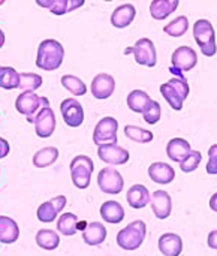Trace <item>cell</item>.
Returning a JSON list of instances; mask_svg holds the SVG:
<instances>
[{"label":"cell","instance_id":"30","mask_svg":"<svg viewBox=\"0 0 217 256\" xmlns=\"http://www.w3.org/2000/svg\"><path fill=\"white\" fill-rule=\"evenodd\" d=\"M189 30V20L186 15H180L176 20H172L170 24H166L164 27V32L168 33V36L172 38H182L183 34H186V32Z\"/></svg>","mask_w":217,"mask_h":256},{"label":"cell","instance_id":"16","mask_svg":"<svg viewBox=\"0 0 217 256\" xmlns=\"http://www.w3.org/2000/svg\"><path fill=\"white\" fill-rule=\"evenodd\" d=\"M136 9L132 3H123L117 6L111 15V24L116 28H126L135 20Z\"/></svg>","mask_w":217,"mask_h":256},{"label":"cell","instance_id":"44","mask_svg":"<svg viewBox=\"0 0 217 256\" xmlns=\"http://www.w3.org/2000/svg\"><path fill=\"white\" fill-rule=\"evenodd\" d=\"M4 40H6V36H4V32L0 28V48H3L4 45Z\"/></svg>","mask_w":217,"mask_h":256},{"label":"cell","instance_id":"35","mask_svg":"<svg viewBox=\"0 0 217 256\" xmlns=\"http://www.w3.org/2000/svg\"><path fill=\"white\" fill-rule=\"evenodd\" d=\"M36 218L42 224H51V222H54L58 218V213L56 212V208H54V206H52L51 201H45V202H42L38 207Z\"/></svg>","mask_w":217,"mask_h":256},{"label":"cell","instance_id":"40","mask_svg":"<svg viewBox=\"0 0 217 256\" xmlns=\"http://www.w3.org/2000/svg\"><path fill=\"white\" fill-rule=\"evenodd\" d=\"M9 152H10V146H9V142H8L4 138H2V136H0V159H4V158L9 154Z\"/></svg>","mask_w":217,"mask_h":256},{"label":"cell","instance_id":"3","mask_svg":"<svg viewBox=\"0 0 217 256\" xmlns=\"http://www.w3.org/2000/svg\"><path fill=\"white\" fill-rule=\"evenodd\" d=\"M160 93L165 98V100L170 104V106L176 111L183 110V102L188 99L190 93V87L186 80L180 78H171L168 82L160 86Z\"/></svg>","mask_w":217,"mask_h":256},{"label":"cell","instance_id":"1","mask_svg":"<svg viewBox=\"0 0 217 256\" xmlns=\"http://www.w3.org/2000/svg\"><path fill=\"white\" fill-rule=\"evenodd\" d=\"M64 60V46L56 39H45L39 44L36 52V66L42 70H57Z\"/></svg>","mask_w":217,"mask_h":256},{"label":"cell","instance_id":"45","mask_svg":"<svg viewBox=\"0 0 217 256\" xmlns=\"http://www.w3.org/2000/svg\"><path fill=\"white\" fill-rule=\"evenodd\" d=\"M4 3V0H0V4H3Z\"/></svg>","mask_w":217,"mask_h":256},{"label":"cell","instance_id":"18","mask_svg":"<svg viewBox=\"0 0 217 256\" xmlns=\"http://www.w3.org/2000/svg\"><path fill=\"white\" fill-rule=\"evenodd\" d=\"M148 177L158 184H170L176 178V171L165 162H154L148 166Z\"/></svg>","mask_w":217,"mask_h":256},{"label":"cell","instance_id":"11","mask_svg":"<svg viewBox=\"0 0 217 256\" xmlns=\"http://www.w3.org/2000/svg\"><path fill=\"white\" fill-rule=\"evenodd\" d=\"M60 112L64 123L70 128H80L84 123V108L80 100L68 98L60 104Z\"/></svg>","mask_w":217,"mask_h":256},{"label":"cell","instance_id":"31","mask_svg":"<svg viewBox=\"0 0 217 256\" xmlns=\"http://www.w3.org/2000/svg\"><path fill=\"white\" fill-rule=\"evenodd\" d=\"M62 86L70 92L74 96H84L87 93V86L84 84V81L75 75H63L62 76Z\"/></svg>","mask_w":217,"mask_h":256},{"label":"cell","instance_id":"14","mask_svg":"<svg viewBox=\"0 0 217 256\" xmlns=\"http://www.w3.org/2000/svg\"><path fill=\"white\" fill-rule=\"evenodd\" d=\"M114 90H116V80L110 74H98L90 84L92 94L99 100L111 98Z\"/></svg>","mask_w":217,"mask_h":256},{"label":"cell","instance_id":"46","mask_svg":"<svg viewBox=\"0 0 217 256\" xmlns=\"http://www.w3.org/2000/svg\"><path fill=\"white\" fill-rule=\"evenodd\" d=\"M0 68H2V66H0Z\"/></svg>","mask_w":217,"mask_h":256},{"label":"cell","instance_id":"4","mask_svg":"<svg viewBox=\"0 0 217 256\" xmlns=\"http://www.w3.org/2000/svg\"><path fill=\"white\" fill-rule=\"evenodd\" d=\"M69 168H70V178L74 186L81 190L87 189L90 186L92 174L94 171L93 160L86 154H78L72 159Z\"/></svg>","mask_w":217,"mask_h":256},{"label":"cell","instance_id":"27","mask_svg":"<svg viewBox=\"0 0 217 256\" xmlns=\"http://www.w3.org/2000/svg\"><path fill=\"white\" fill-rule=\"evenodd\" d=\"M78 216L74 214V213H63L60 214V218L57 219V231L62 234V236H66V237H72L75 236L78 231H76V224H78Z\"/></svg>","mask_w":217,"mask_h":256},{"label":"cell","instance_id":"6","mask_svg":"<svg viewBox=\"0 0 217 256\" xmlns=\"http://www.w3.org/2000/svg\"><path fill=\"white\" fill-rule=\"evenodd\" d=\"M194 36L206 57H213L216 54V32L208 20H198L194 24Z\"/></svg>","mask_w":217,"mask_h":256},{"label":"cell","instance_id":"15","mask_svg":"<svg viewBox=\"0 0 217 256\" xmlns=\"http://www.w3.org/2000/svg\"><path fill=\"white\" fill-rule=\"evenodd\" d=\"M150 206L154 216L160 220L168 219L172 212V200L166 190H156L150 196Z\"/></svg>","mask_w":217,"mask_h":256},{"label":"cell","instance_id":"10","mask_svg":"<svg viewBox=\"0 0 217 256\" xmlns=\"http://www.w3.org/2000/svg\"><path fill=\"white\" fill-rule=\"evenodd\" d=\"M98 186L104 194L117 195L123 190L124 180L116 168H102L98 174Z\"/></svg>","mask_w":217,"mask_h":256},{"label":"cell","instance_id":"24","mask_svg":"<svg viewBox=\"0 0 217 256\" xmlns=\"http://www.w3.org/2000/svg\"><path fill=\"white\" fill-rule=\"evenodd\" d=\"M178 8V0H153L150 3V14L154 20L162 21L168 18Z\"/></svg>","mask_w":217,"mask_h":256},{"label":"cell","instance_id":"32","mask_svg":"<svg viewBox=\"0 0 217 256\" xmlns=\"http://www.w3.org/2000/svg\"><path fill=\"white\" fill-rule=\"evenodd\" d=\"M124 135L135 141V142H140V144H147V142H152L153 141V132L152 130H147V129H142L140 126H132V124H128L124 128Z\"/></svg>","mask_w":217,"mask_h":256},{"label":"cell","instance_id":"8","mask_svg":"<svg viewBox=\"0 0 217 256\" xmlns=\"http://www.w3.org/2000/svg\"><path fill=\"white\" fill-rule=\"evenodd\" d=\"M134 54L135 62L141 66H147V68H154L158 63V52L154 48V44L152 39L148 38H142L140 40H136V44L134 46H129L124 54Z\"/></svg>","mask_w":217,"mask_h":256},{"label":"cell","instance_id":"22","mask_svg":"<svg viewBox=\"0 0 217 256\" xmlns=\"http://www.w3.org/2000/svg\"><path fill=\"white\" fill-rule=\"evenodd\" d=\"M99 212H100L102 219L111 225H117V224L123 222V219H124V208L117 201H105L100 206Z\"/></svg>","mask_w":217,"mask_h":256},{"label":"cell","instance_id":"29","mask_svg":"<svg viewBox=\"0 0 217 256\" xmlns=\"http://www.w3.org/2000/svg\"><path fill=\"white\" fill-rule=\"evenodd\" d=\"M0 87L4 90H15L20 87V72L10 66L0 68Z\"/></svg>","mask_w":217,"mask_h":256},{"label":"cell","instance_id":"26","mask_svg":"<svg viewBox=\"0 0 217 256\" xmlns=\"http://www.w3.org/2000/svg\"><path fill=\"white\" fill-rule=\"evenodd\" d=\"M36 244L44 250H56L60 246V237L52 230H39L36 232Z\"/></svg>","mask_w":217,"mask_h":256},{"label":"cell","instance_id":"7","mask_svg":"<svg viewBox=\"0 0 217 256\" xmlns=\"http://www.w3.org/2000/svg\"><path fill=\"white\" fill-rule=\"evenodd\" d=\"M198 63V56L196 51L192 50L188 45L178 46L172 56H171V66H170V72L177 75V78L180 80H186L183 72L192 70Z\"/></svg>","mask_w":217,"mask_h":256},{"label":"cell","instance_id":"21","mask_svg":"<svg viewBox=\"0 0 217 256\" xmlns=\"http://www.w3.org/2000/svg\"><path fill=\"white\" fill-rule=\"evenodd\" d=\"M106 228L100 222H90L82 232V240L87 246H100L106 240Z\"/></svg>","mask_w":217,"mask_h":256},{"label":"cell","instance_id":"13","mask_svg":"<svg viewBox=\"0 0 217 256\" xmlns=\"http://www.w3.org/2000/svg\"><path fill=\"white\" fill-rule=\"evenodd\" d=\"M98 156L108 165H124L129 162V152L118 144H105L98 147Z\"/></svg>","mask_w":217,"mask_h":256},{"label":"cell","instance_id":"33","mask_svg":"<svg viewBox=\"0 0 217 256\" xmlns=\"http://www.w3.org/2000/svg\"><path fill=\"white\" fill-rule=\"evenodd\" d=\"M44 80L39 74H32V72H22L20 74V87L22 92H32L36 93V90L42 86Z\"/></svg>","mask_w":217,"mask_h":256},{"label":"cell","instance_id":"39","mask_svg":"<svg viewBox=\"0 0 217 256\" xmlns=\"http://www.w3.org/2000/svg\"><path fill=\"white\" fill-rule=\"evenodd\" d=\"M51 202H52V206H54V208H56V212L60 214L63 210H64V207H66V204H68V200H66V196L64 195H58V196H54L52 200H50Z\"/></svg>","mask_w":217,"mask_h":256},{"label":"cell","instance_id":"25","mask_svg":"<svg viewBox=\"0 0 217 256\" xmlns=\"http://www.w3.org/2000/svg\"><path fill=\"white\" fill-rule=\"evenodd\" d=\"M57 159H58V148L50 146V147H44L38 150L33 154V165L36 168H48L52 164H56Z\"/></svg>","mask_w":217,"mask_h":256},{"label":"cell","instance_id":"12","mask_svg":"<svg viewBox=\"0 0 217 256\" xmlns=\"http://www.w3.org/2000/svg\"><path fill=\"white\" fill-rule=\"evenodd\" d=\"M34 132L39 138H50L56 130V114L51 105H45L36 116L34 122Z\"/></svg>","mask_w":217,"mask_h":256},{"label":"cell","instance_id":"23","mask_svg":"<svg viewBox=\"0 0 217 256\" xmlns=\"http://www.w3.org/2000/svg\"><path fill=\"white\" fill-rule=\"evenodd\" d=\"M20 237L18 224L8 216H0V243L14 244Z\"/></svg>","mask_w":217,"mask_h":256},{"label":"cell","instance_id":"9","mask_svg":"<svg viewBox=\"0 0 217 256\" xmlns=\"http://www.w3.org/2000/svg\"><path fill=\"white\" fill-rule=\"evenodd\" d=\"M117 130L118 122L114 117H104L98 122L93 130V142L98 147L105 144H117Z\"/></svg>","mask_w":217,"mask_h":256},{"label":"cell","instance_id":"5","mask_svg":"<svg viewBox=\"0 0 217 256\" xmlns=\"http://www.w3.org/2000/svg\"><path fill=\"white\" fill-rule=\"evenodd\" d=\"M50 105V100L45 96H39L32 92H21L15 100V108L20 114H22L28 123H33L38 112L45 106Z\"/></svg>","mask_w":217,"mask_h":256},{"label":"cell","instance_id":"34","mask_svg":"<svg viewBox=\"0 0 217 256\" xmlns=\"http://www.w3.org/2000/svg\"><path fill=\"white\" fill-rule=\"evenodd\" d=\"M36 4L46 8L52 15H64L69 12V0H36Z\"/></svg>","mask_w":217,"mask_h":256},{"label":"cell","instance_id":"37","mask_svg":"<svg viewBox=\"0 0 217 256\" xmlns=\"http://www.w3.org/2000/svg\"><path fill=\"white\" fill-rule=\"evenodd\" d=\"M201 159H202L201 152H198V150H192V152H190V154L188 156V159H186V160H183V162L180 164V170H182L183 172H194V171L200 166Z\"/></svg>","mask_w":217,"mask_h":256},{"label":"cell","instance_id":"43","mask_svg":"<svg viewBox=\"0 0 217 256\" xmlns=\"http://www.w3.org/2000/svg\"><path fill=\"white\" fill-rule=\"evenodd\" d=\"M210 208L217 213V192L212 196V200H210Z\"/></svg>","mask_w":217,"mask_h":256},{"label":"cell","instance_id":"42","mask_svg":"<svg viewBox=\"0 0 217 256\" xmlns=\"http://www.w3.org/2000/svg\"><path fill=\"white\" fill-rule=\"evenodd\" d=\"M87 225H88V224H87L86 220H81V219H80V220H78V224H76V231L84 232V231H86V228H87Z\"/></svg>","mask_w":217,"mask_h":256},{"label":"cell","instance_id":"28","mask_svg":"<svg viewBox=\"0 0 217 256\" xmlns=\"http://www.w3.org/2000/svg\"><path fill=\"white\" fill-rule=\"evenodd\" d=\"M152 100V98L148 96V93H146L144 90H132L128 94V106L134 111V112H140L142 114V111L146 110V106L148 105V102Z\"/></svg>","mask_w":217,"mask_h":256},{"label":"cell","instance_id":"36","mask_svg":"<svg viewBox=\"0 0 217 256\" xmlns=\"http://www.w3.org/2000/svg\"><path fill=\"white\" fill-rule=\"evenodd\" d=\"M142 117L144 120L148 123V124H156L160 117H162V108H160V104L158 100H150L148 105L146 106V110L142 111Z\"/></svg>","mask_w":217,"mask_h":256},{"label":"cell","instance_id":"2","mask_svg":"<svg viewBox=\"0 0 217 256\" xmlns=\"http://www.w3.org/2000/svg\"><path fill=\"white\" fill-rule=\"evenodd\" d=\"M147 236V225L142 220H134L117 234V244L120 249L134 252L140 249Z\"/></svg>","mask_w":217,"mask_h":256},{"label":"cell","instance_id":"20","mask_svg":"<svg viewBox=\"0 0 217 256\" xmlns=\"http://www.w3.org/2000/svg\"><path fill=\"white\" fill-rule=\"evenodd\" d=\"M126 200L128 204L135 208V210H141L146 206L150 204V192L144 184H134L128 194H126Z\"/></svg>","mask_w":217,"mask_h":256},{"label":"cell","instance_id":"17","mask_svg":"<svg viewBox=\"0 0 217 256\" xmlns=\"http://www.w3.org/2000/svg\"><path fill=\"white\" fill-rule=\"evenodd\" d=\"M159 250L164 256H180L183 252V240L178 234L166 232L159 238Z\"/></svg>","mask_w":217,"mask_h":256},{"label":"cell","instance_id":"19","mask_svg":"<svg viewBox=\"0 0 217 256\" xmlns=\"http://www.w3.org/2000/svg\"><path fill=\"white\" fill-rule=\"evenodd\" d=\"M190 152H192L190 144L183 138H172L166 146L168 158L172 162H177V164H182L183 160H186L188 156L190 154Z\"/></svg>","mask_w":217,"mask_h":256},{"label":"cell","instance_id":"41","mask_svg":"<svg viewBox=\"0 0 217 256\" xmlns=\"http://www.w3.org/2000/svg\"><path fill=\"white\" fill-rule=\"evenodd\" d=\"M207 244H208V248H212V249L217 250V230L212 231V232L208 234V238H207Z\"/></svg>","mask_w":217,"mask_h":256},{"label":"cell","instance_id":"38","mask_svg":"<svg viewBox=\"0 0 217 256\" xmlns=\"http://www.w3.org/2000/svg\"><path fill=\"white\" fill-rule=\"evenodd\" d=\"M207 172L212 176L217 174V144L212 146L208 150V164H207Z\"/></svg>","mask_w":217,"mask_h":256}]
</instances>
